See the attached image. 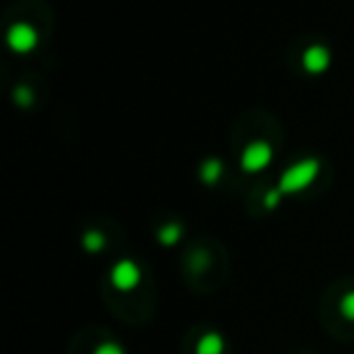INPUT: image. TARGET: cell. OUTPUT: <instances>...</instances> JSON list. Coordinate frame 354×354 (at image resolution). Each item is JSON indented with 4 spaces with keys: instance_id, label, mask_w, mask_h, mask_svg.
I'll use <instances>...</instances> for the list:
<instances>
[{
    "instance_id": "obj_1",
    "label": "cell",
    "mask_w": 354,
    "mask_h": 354,
    "mask_svg": "<svg viewBox=\"0 0 354 354\" xmlns=\"http://www.w3.org/2000/svg\"><path fill=\"white\" fill-rule=\"evenodd\" d=\"M318 175H320V160L318 158H306V160H299L296 165H291L289 170H284L277 189L281 194H299L306 187H310L318 180Z\"/></svg>"
},
{
    "instance_id": "obj_2",
    "label": "cell",
    "mask_w": 354,
    "mask_h": 354,
    "mask_svg": "<svg viewBox=\"0 0 354 354\" xmlns=\"http://www.w3.org/2000/svg\"><path fill=\"white\" fill-rule=\"evenodd\" d=\"M272 162V146L267 141H252L241 156V167L245 172H262Z\"/></svg>"
},
{
    "instance_id": "obj_3",
    "label": "cell",
    "mask_w": 354,
    "mask_h": 354,
    "mask_svg": "<svg viewBox=\"0 0 354 354\" xmlns=\"http://www.w3.org/2000/svg\"><path fill=\"white\" fill-rule=\"evenodd\" d=\"M112 284L114 289L119 291H133L138 284H141V270L133 260H119L117 265L112 267Z\"/></svg>"
},
{
    "instance_id": "obj_4",
    "label": "cell",
    "mask_w": 354,
    "mask_h": 354,
    "mask_svg": "<svg viewBox=\"0 0 354 354\" xmlns=\"http://www.w3.org/2000/svg\"><path fill=\"white\" fill-rule=\"evenodd\" d=\"M39 37H37L35 27L32 25H25V22H17V25L10 27L8 32V46L17 54H30L32 49L37 46Z\"/></svg>"
},
{
    "instance_id": "obj_5",
    "label": "cell",
    "mask_w": 354,
    "mask_h": 354,
    "mask_svg": "<svg viewBox=\"0 0 354 354\" xmlns=\"http://www.w3.org/2000/svg\"><path fill=\"white\" fill-rule=\"evenodd\" d=\"M330 66V51L323 44H313L304 51V68L310 75H320L325 73Z\"/></svg>"
},
{
    "instance_id": "obj_6",
    "label": "cell",
    "mask_w": 354,
    "mask_h": 354,
    "mask_svg": "<svg viewBox=\"0 0 354 354\" xmlns=\"http://www.w3.org/2000/svg\"><path fill=\"white\" fill-rule=\"evenodd\" d=\"M223 349H226V342L218 333H207L197 342V354H223Z\"/></svg>"
},
{
    "instance_id": "obj_7",
    "label": "cell",
    "mask_w": 354,
    "mask_h": 354,
    "mask_svg": "<svg viewBox=\"0 0 354 354\" xmlns=\"http://www.w3.org/2000/svg\"><path fill=\"white\" fill-rule=\"evenodd\" d=\"M202 180L207 185H214V183H218L221 180V175H223V165H221V160H216V158H212V160H207L202 165Z\"/></svg>"
},
{
    "instance_id": "obj_8",
    "label": "cell",
    "mask_w": 354,
    "mask_h": 354,
    "mask_svg": "<svg viewBox=\"0 0 354 354\" xmlns=\"http://www.w3.org/2000/svg\"><path fill=\"white\" fill-rule=\"evenodd\" d=\"M180 238H183V226H180V223H167V226H162L160 231H158V241H160L162 245H175Z\"/></svg>"
},
{
    "instance_id": "obj_9",
    "label": "cell",
    "mask_w": 354,
    "mask_h": 354,
    "mask_svg": "<svg viewBox=\"0 0 354 354\" xmlns=\"http://www.w3.org/2000/svg\"><path fill=\"white\" fill-rule=\"evenodd\" d=\"M104 236L100 231H88L83 236V248L88 252H100V250H104Z\"/></svg>"
},
{
    "instance_id": "obj_10",
    "label": "cell",
    "mask_w": 354,
    "mask_h": 354,
    "mask_svg": "<svg viewBox=\"0 0 354 354\" xmlns=\"http://www.w3.org/2000/svg\"><path fill=\"white\" fill-rule=\"evenodd\" d=\"M339 313L347 320H354V291L342 296V301H339Z\"/></svg>"
},
{
    "instance_id": "obj_11",
    "label": "cell",
    "mask_w": 354,
    "mask_h": 354,
    "mask_svg": "<svg viewBox=\"0 0 354 354\" xmlns=\"http://www.w3.org/2000/svg\"><path fill=\"white\" fill-rule=\"evenodd\" d=\"M95 354H127V352H124V347L117 342H102L95 349Z\"/></svg>"
},
{
    "instance_id": "obj_12",
    "label": "cell",
    "mask_w": 354,
    "mask_h": 354,
    "mask_svg": "<svg viewBox=\"0 0 354 354\" xmlns=\"http://www.w3.org/2000/svg\"><path fill=\"white\" fill-rule=\"evenodd\" d=\"M281 197H284V194H281L279 189H270L267 197H265V209H277L281 202Z\"/></svg>"
},
{
    "instance_id": "obj_13",
    "label": "cell",
    "mask_w": 354,
    "mask_h": 354,
    "mask_svg": "<svg viewBox=\"0 0 354 354\" xmlns=\"http://www.w3.org/2000/svg\"><path fill=\"white\" fill-rule=\"evenodd\" d=\"M15 100H17V104H30L32 102V93L27 88H17L15 90Z\"/></svg>"
}]
</instances>
